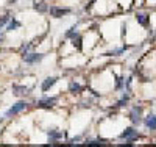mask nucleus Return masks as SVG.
<instances>
[{"mask_svg":"<svg viewBox=\"0 0 156 147\" xmlns=\"http://www.w3.org/2000/svg\"><path fill=\"white\" fill-rule=\"evenodd\" d=\"M25 108H27V103L25 102H17L16 105H12L11 108L5 113V117H11V116H16V114H19V113H22Z\"/></svg>","mask_w":156,"mask_h":147,"instance_id":"nucleus-1","label":"nucleus"},{"mask_svg":"<svg viewBox=\"0 0 156 147\" xmlns=\"http://www.w3.org/2000/svg\"><path fill=\"white\" fill-rule=\"evenodd\" d=\"M45 55H42V53H25L23 55V61L27 64H36L39 61H42Z\"/></svg>","mask_w":156,"mask_h":147,"instance_id":"nucleus-2","label":"nucleus"},{"mask_svg":"<svg viewBox=\"0 0 156 147\" xmlns=\"http://www.w3.org/2000/svg\"><path fill=\"white\" fill-rule=\"evenodd\" d=\"M48 13H50L53 17H62V16L69 14L70 9H69V8H59V6H50V8H48Z\"/></svg>","mask_w":156,"mask_h":147,"instance_id":"nucleus-3","label":"nucleus"},{"mask_svg":"<svg viewBox=\"0 0 156 147\" xmlns=\"http://www.w3.org/2000/svg\"><path fill=\"white\" fill-rule=\"evenodd\" d=\"M140 116H142V106H133L129 111V119L133 124H139L140 122Z\"/></svg>","mask_w":156,"mask_h":147,"instance_id":"nucleus-4","label":"nucleus"},{"mask_svg":"<svg viewBox=\"0 0 156 147\" xmlns=\"http://www.w3.org/2000/svg\"><path fill=\"white\" fill-rule=\"evenodd\" d=\"M55 103H56L55 97H42V99L37 100L39 108H51V106H55Z\"/></svg>","mask_w":156,"mask_h":147,"instance_id":"nucleus-5","label":"nucleus"},{"mask_svg":"<svg viewBox=\"0 0 156 147\" xmlns=\"http://www.w3.org/2000/svg\"><path fill=\"white\" fill-rule=\"evenodd\" d=\"M139 135H137V131L133 128V127H128V128H125V131L120 135V139H128V141H134L136 138H137Z\"/></svg>","mask_w":156,"mask_h":147,"instance_id":"nucleus-6","label":"nucleus"},{"mask_svg":"<svg viewBox=\"0 0 156 147\" xmlns=\"http://www.w3.org/2000/svg\"><path fill=\"white\" fill-rule=\"evenodd\" d=\"M56 82H58V77H48V78H45L44 82H42V85H41V89L45 92V91H48L51 86H53Z\"/></svg>","mask_w":156,"mask_h":147,"instance_id":"nucleus-7","label":"nucleus"},{"mask_svg":"<svg viewBox=\"0 0 156 147\" xmlns=\"http://www.w3.org/2000/svg\"><path fill=\"white\" fill-rule=\"evenodd\" d=\"M28 91H30V88L12 85V94H14V96H25V94H28Z\"/></svg>","mask_w":156,"mask_h":147,"instance_id":"nucleus-8","label":"nucleus"},{"mask_svg":"<svg viewBox=\"0 0 156 147\" xmlns=\"http://www.w3.org/2000/svg\"><path fill=\"white\" fill-rule=\"evenodd\" d=\"M145 127L150 128V130H156V116L154 114H150L145 117V121H144Z\"/></svg>","mask_w":156,"mask_h":147,"instance_id":"nucleus-9","label":"nucleus"},{"mask_svg":"<svg viewBox=\"0 0 156 147\" xmlns=\"http://www.w3.org/2000/svg\"><path fill=\"white\" fill-rule=\"evenodd\" d=\"M62 138V133L58 130H50L48 131V142H56L58 139Z\"/></svg>","mask_w":156,"mask_h":147,"instance_id":"nucleus-10","label":"nucleus"},{"mask_svg":"<svg viewBox=\"0 0 156 147\" xmlns=\"http://www.w3.org/2000/svg\"><path fill=\"white\" fill-rule=\"evenodd\" d=\"M19 27H20V22H19V20H16L14 17H11V19H9V22L6 24V31H12V30L19 28Z\"/></svg>","mask_w":156,"mask_h":147,"instance_id":"nucleus-11","label":"nucleus"},{"mask_svg":"<svg viewBox=\"0 0 156 147\" xmlns=\"http://www.w3.org/2000/svg\"><path fill=\"white\" fill-rule=\"evenodd\" d=\"M69 89H70V92H73V94H76V92H81V86L78 85V83H75V82H70L69 83Z\"/></svg>","mask_w":156,"mask_h":147,"instance_id":"nucleus-12","label":"nucleus"},{"mask_svg":"<svg viewBox=\"0 0 156 147\" xmlns=\"http://www.w3.org/2000/svg\"><path fill=\"white\" fill-rule=\"evenodd\" d=\"M136 19H137V22H139L140 25H144V27H147V25H148V22H150V20H148V17H147L145 14H137V16H136Z\"/></svg>","mask_w":156,"mask_h":147,"instance_id":"nucleus-13","label":"nucleus"},{"mask_svg":"<svg viewBox=\"0 0 156 147\" xmlns=\"http://www.w3.org/2000/svg\"><path fill=\"white\" fill-rule=\"evenodd\" d=\"M34 9L39 11V13H47V11H48V6H47L45 3H36V5H34Z\"/></svg>","mask_w":156,"mask_h":147,"instance_id":"nucleus-14","label":"nucleus"},{"mask_svg":"<svg viewBox=\"0 0 156 147\" xmlns=\"http://www.w3.org/2000/svg\"><path fill=\"white\" fill-rule=\"evenodd\" d=\"M72 44H73V47H76L78 50H81V38H80V36L72 38Z\"/></svg>","mask_w":156,"mask_h":147,"instance_id":"nucleus-15","label":"nucleus"},{"mask_svg":"<svg viewBox=\"0 0 156 147\" xmlns=\"http://www.w3.org/2000/svg\"><path fill=\"white\" fill-rule=\"evenodd\" d=\"M75 36H78V31H76V27H72V28L66 33V38H75Z\"/></svg>","mask_w":156,"mask_h":147,"instance_id":"nucleus-16","label":"nucleus"},{"mask_svg":"<svg viewBox=\"0 0 156 147\" xmlns=\"http://www.w3.org/2000/svg\"><path fill=\"white\" fill-rule=\"evenodd\" d=\"M9 19H11L9 16H3V17H0V28H2L3 25H6V24L9 22Z\"/></svg>","mask_w":156,"mask_h":147,"instance_id":"nucleus-17","label":"nucleus"},{"mask_svg":"<svg viewBox=\"0 0 156 147\" xmlns=\"http://www.w3.org/2000/svg\"><path fill=\"white\" fill-rule=\"evenodd\" d=\"M123 83H125V82H123V78H117L115 88H117V89H122V88H123Z\"/></svg>","mask_w":156,"mask_h":147,"instance_id":"nucleus-18","label":"nucleus"},{"mask_svg":"<svg viewBox=\"0 0 156 147\" xmlns=\"http://www.w3.org/2000/svg\"><path fill=\"white\" fill-rule=\"evenodd\" d=\"M16 2V0H8V3H14Z\"/></svg>","mask_w":156,"mask_h":147,"instance_id":"nucleus-19","label":"nucleus"}]
</instances>
